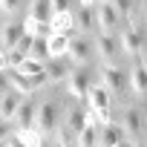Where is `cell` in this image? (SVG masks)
<instances>
[{"instance_id":"cell-35","label":"cell","mask_w":147,"mask_h":147,"mask_svg":"<svg viewBox=\"0 0 147 147\" xmlns=\"http://www.w3.org/2000/svg\"><path fill=\"white\" fill-rule=\"evenodd\" d=\"M0 69H6V52H0Z\"/></svg>"},{"instance_id":"cell-12","label":"cell","mask_w":147,"mask_h":147,"mask_svg":"<svg viewBox=\"0 0 147 147\" xmlns=\"http://www.w3.org/2000/svg\"><path fill=\"white\" fill-rule=\"evenodd\" d=\"M115 144H124V130L121 124L115 121H107L98 127V147H115Z\"/></svg>"},{"instance_id":"cell-28","label":"cell","mask_w":147,"mask_h":147,"mask_svg":"<svg viewBox=\"0 0 147 147\" xmlns=\"http://www.w3.org/2000/svg\"><path fill=\"white\" fill-rule=\"evenodd\" d=\"M32 43H35V35H29V32H23V38L15 43V49H20V52H26L29 55V49H32Z\"/></svg>"},{"instance_id":"cell-31","label":"cell","mask_w":147,"mask_h":147,"mask_svg":"<svg viewBox=\"0 0 147 147\" xmlns=\"http://www.w3.org/2000/svg\"><path fill=\"white\" fill-rule=\"evenodd\" d=\"M52 12L61 15V12H72L69 9V0H52Z\"/></svg>"},{"instance_id":"cell-4","label":"cell","mask_w":147,"mask_h":147,"mask_svg":"<svg viewBox=\"0 0 147 147\" xmlns=\"http://www.w3.org/2000/svg\"><path fill=\"white\" fill-rule=\"evenodd\" d=\"M95 55V43L87 40V38H69V52H66V61L72 66H87Z\"/></svg>"},{"instance_id":"cell-10","label":"cell","mask_w":147,"mask_h":147,"mask_svg":"<svg viewBox=\"0 0 147 147\" xmlns=\"http://www.w3.org/2000/svg\"><path fill=\"white\" fill-rule=\"evenodd\" d=\"M118 46H121L124 55H138V52L144 49V43H141V32H138V23H130V29H124V32L118 35Z\"/></svg>"},{"instance_id":"cell-19","label":"cell","mask_w":147,"mask_h":147,"mask_svg":"<svg viewBox=\"0 0 147 147\" xmlns=\"http://www.w3.org/2000/svg\"><path fill=\"white\" fill-rule=\"evenodd\" d=\"M52 0H32L29 3V12H26V18H32V20H52Z\"/></svg>"},{"instance_id":"cell-27","label":"cell","mask_w":147,"mask_h":147,"mask_svg":"<svg viewBox=\"0 0 147 147\" xmlns=\"http://www.w3.org/2000/svg\"><path fill=\"white\" fill-rule=\"evenodd\" d=\"M113 3V9L118 12V18H127L130 12H133V0H110Z\"/></svg>"},{"instance_id":"cell-20","label":"cell","mask_w":147,"mask_h":147,"mask_svg":"<svg viewBox=\"0 0 147 147\" xmlns=\"http://www.w3.org/2000/svg\"><path fill=\"white\" fill-rule=\"evenodd\" d=\"M72 20H75V29H84V32L95 29V15L90 6H81L78 12H72Z\"/></svg>"},{"instance_id":"cell-25","label":"cell","mask_w":147,"mask_h":147,"mask_svg":"<svg viewBox=\"0 0 147 147\" xmlns=\"http://www.w3.org/2000/svg\"><path fill=\"white\" fill-rule=\"evenodd\" d=\"M20 136H23L26 147H43V133H40L38 127H32V130H20Z\"/></svg>"},{"instance_id":"cell-37","label":"cell","mask_w":147,"mask_h":147,"mask_svg":"<svg viewBox=\"0 0 147 147\" xmlns=\"http://www.w3.org/2000/svg\"><path fill=\"white\" fill-rule=\"evenodd\" d=\"M52 147H63V144H61V141H52Z\"/></svg>"},{"instance_id":"cell-26","label":"cell","mask_w":147,"mask_h":147,"mask_svg":"<svg viewBox=\"0 0 147 147\" xmlns=\"http://www.w3.org/2000/svg\"><path fill=\"white\" fill-rule=\"evenodd\" d=\"M23 61H26V52H20V49H6V69H18Z\"/></svg>"},{"instance_id":"cell-6","label":"cell","mask_w":147,"mask_h":147,"mask_svg":"<svg viewBox=\"0 0 147 147\" xmlns=\"http://www.w3.org/2000/svg\"><path fill=\"white\" fill-rule=\"evenodd\" d=\"M87 121H90V113L84 110V104H81V101L72 98V101H69V107L63 110V127H66L72 136H78V133L87 127Z\"/></svg>"},{"instance_id":"cell-34","label":"cell","mask_w":147,"mask_h":147,"mask_svg":"<svg viewBox=\"0 0 147 147\" xmlns=\"http://www.w3.org/2000/svg\"><path fill=\"white\" fill-rule=\"evenodd\" d=\"M95 3H98V0H81V6H90V9H92Z\"/></svg>"},{"instance_id":"cell-9","label":"cell","mask_w":147,"mask_h":147,"mask_svg":"<svg viewBox=\"0 0 147 147\" xmlns=\"http://www.w3.org/2000/svg\"><path fill=\"white\" fill-rule=\"evenodd\" d=\"M69 72H72V63H69L66 58H49L46 66H43V75H46L49 84H61V81H66Z\"/></svg>"},{"instance_id":"cell-1","label":"cell","mask_w":147,"mask_h":147,"mask_svg":"<svg viewBox=\"0 0 147 147\" xmlns=\"http://www.w3.org/2000/svg\"><path fill=\"white\" fill-rule=\"evenodd\" d=\"M61 118H63V104L58 98H46L38 104V113H35V127L40 133H55L61 127Z\"/></svg>"},{"instance_id":"cell-32","label":"cell","mask_w":147,"mask_h":147,"mask_svg":"<svg viewBox=\"0 0 147 147\" xmlns=\"http://www.w3.org/2000/svg\"><path fill=\"white\" fill-rule=\"evenodd\" d=\"M15 9H18V0H0V12L15 15Z\"/></svg>"},{"instance_id":"cell-8","label":"cell","mask_w":147,"mask_h":147,"mask_svg":"<svg viewBox=\"0 0 147 147\" xmlns=\"http://www.w3.org/2000/svg\"><path fill=\"white\" fill-rule=\"evenodd\" d=\"M118 12L113 9L110 0H98V6H95V26H101V32H113L118 29Z\"/></svg>"},{"instance_id":"cell-29","label":"cell","mask_w":147,"mask_h":147,"mask_svg":"<svg viewBox=\"0 0 147 147\" xmlns=\"http://www.w3.org/2000/svg\"><path fill=\"white\" fill-rule=\"evenodd\" d=\"M12 92V84H9V72L6 69H0V95H6Z\"/></svg>"},{"instance_id":"cell-24","label":"cell","mask_w":147,"mask_h":147,"mask_svg":"<svg viewBox=\"0 0 147 147\" xmlns=\"http://www.w3.org/2000/svg\"><path fill=\"white\" fill-rule=\"evenodd\" d=\"M29 58H35V61H49L46 38H35V43H32V49H29Z\"/></svg>"},{"instance_id":"cell-38","label":"cell","mask_w":147,"mask_h":147,"mask_svg":"<svg viewBox=\"0 0 147 147\" xmlns=\"http://www.w3.org/2000/svg\"><path fill=\"white\" fill-rule=\"evenodd\" d=\"M0 147H6V141H0Z\"/></svg>"},{"instance_id":"cell-14","label":"cell","mask_w":147,"mask_h":147,"mask_svg":"<svg viewBox=\"0 0 147 147\" xmlns=\"http://www.w3.org/2000/svg\"><path fill=\"white\" fill-rule=\"evenodd\" d=\"M23 38V23H6L3 32H0V52L15 49V43Z\"/></svg>"},{"instance_id":"cell-33","label":"cell","mask_w":147,"mask_h":147,"mask_svg":"<svg viewBox=\"0 0 147 147\" xmlns=\"http://www.w3.org/2000/svg\"><path fill=\"white\" fill-rule=\"evenodd\" d=\"M6 136H9V121L0 118V141H6Z\"/></svg>"},{"instance_id":"cell-30","label":"cell","mask_w":147,"mask_h":147,"mask_svg":"<svg viewBox=\"0 0 147 147\" xmlns=\"http://www.w3.org/2000/svg\"><path fill=\"white\" fill-rule=\"evenodd\" d=\"M6 147H26V141L20 133H15V136H6Z\"/></svg>"},{"instance_id":"cell-2","label":"cell","mask_w":147,"mask_h":147,"mask_svg":"<svg viewBox=\"0 0 147 147\" xmlns=\"http://www.w3.org/2000/svg\"><path fill=\"white\" fill-rule=\"evenodd\" d=\"M101 84L110 90V92H127L130 90V78H127V72L118 66V63H104L101 66Z\"/></svg>"},{"instance_id":"cell-23","label":"cell","mask_w":147,"mask_h":147,"mask_svg":"<svg viewBox=\"0 0 147 147\" xmlns=\"http://www.w3.org/2000/svg\"><path fill=\"white\" fill-rule=\"evenodd\" d=\"M43 66H46V61H35V58H29V55H26V61L18 66V72H23V75L35 78V75H43Z\"/></svg>"},{"instance_id":"cell-36","label":"cell","mask_w":147,"mask_h":147,"mask_svg":"<svg viewBox=\"0 0 147 147\" xmlns=\"http://www.w3.org/2000/svg\"><path fill=\"white\" fill-rule=\"evenodd\" d=\"M124 147H141V144H136V141H124Z\"/></svg>"},{"instance_id":"cell-5","label":"cell","mask_w":147,"mask_h":147,"mask_svg":"<svg viewBox=\"0 0 147 147\" xmlns=\"http://www.w3.org/2000/svg\"><path fill=\"white\" fill-rule=\"evenodd\" d=\"M144 115H141V110H136V107H127L124 113H121V130H124V138L127 141H141V133H144V121H141Z\"/></svg>"},{"instance_id":"cell-16","label":"cell","mask_w":147,"mask_h":147,"mask_svg":"<svg viewBox=\"0 0 147 147\" xmlns=\"http://www.w3.org/2000/svg\"><path fill=\"white\" fill-rule=\"evenodd\" d=\"M46 46H49V58H66V52H69V35L52 32L46 38Z\"/></svg>"},{"instance_id":"cell-7","label":"cell","mask_w":147,"mask_h":147,"mask_svg":"<svg viewBox=\"0 0 147 147\" xmlns=\"http://www.w3.org/2000/svg\"><path fill=\"white\" fill-rule=\"evenodd\" d=\"M35 92H29L23 101H20V107L15 110V115H12V121L18 124V130H32L35 127V113H38V101L32 98Z\"/></svg>"},{"instance_id":"cell-13","label":"cell","mask_w":147,"mask_h":147,"mask_svg":"<svg viewBox=\"0 0 147 147\" xmlns=\"http://www.w3.org/2000/svg\"><path fill=\"white\" fill-rule=\"evenodd\" d=\"M87 104H90V110H107L110 107V90L104 84H92L87 92Z\"/></svg>"},{"instance_id":"cell-15","label":"cell","mask_w":147,"mask_h":147,"mask_svg":"<svg viewBox=\"0 0 147 147\" xmlns=\"http://www.w3.org/2000/svg\"><path fill=\"white\" fill-rule=\"evenodd\" d=\"M127 78H130V90L136 95H147V66L144 63H136L127 72Z\"/></svg>"},{"instance_id":"cell-22","label":"cell","mask_w":147,"mask_h":147,"mask_svg":"<svg viewBox=\"0 0 147 147\" xmlns=\"http://www.w3.org/2000/svg\"><path fill=\"white\" fill-rule=\"evenodd\" d=\"M75 138H78V147H98V124L95 121H87V127Z\"/></svg>"},{"instance_id":"cell-21","label":"cell","mask_w":147,"mask_h":147,"mask_svg":"<svg viewBox=\"0 0 147 147\" xmlns=\"http://www.w3.org/2000/svg\"><path fill=\"white\" fill-rule=\"evenodd\" d=\"M23 32H29L35 38H49L52 35V23L49 20H32V18H26L23 20Z\"/></svg>"},{"instance_id":"cell-18","label":"cell","mask_w":147,"mask_h":147,"mask_svg":"<svg viewBox=\"0 0 147 147\" xmlns=\"http://www.w3.org/2000/svg\"><path fill=\"white\" fill-rule=\"evenodd\" d=\"M52 32H61V35H69L75 38V20H72V12H61V15H52Z\"/></svg>"},{"instance_id":"cell-11","label":"cell","mask_w":147,"mask_h":147,"mask_svg":"<svg viewBox=\"0 0 147 147\" xmlns=\"http://www.w3.org/2000/svg\"><path fill=\"white\" fill-rule=\"evenodd\" d=\"M95 49H98V55H101V61H104V63H115V61H118V52H121V46H118V38H113L110 32L98 35V40H95Z\"/></svg>"},{"instance_id":"cell-17","label":"cell","mask_w":147,"mask_h":147,"mask_svg":"<svg viewBox=\"0 0 147 147\" xmlns=\"http://www.w3.org/2000/svg\"><path fill=\"white\" fill-rule=\"evenodd\" d=\"M20 101H23V95L20 92H6V95H0V118L3 121H12V115H15V110L20 107Z\"/></svg>"},{"instance_id":"cell-3","label":"cell","mask_w":147,"mask_h":147,"mask_svg":"<svg viewBox=\"0 0 147 147\" xmlns=\"http://www.w3.org/2000/svg\"><path fill=\"white\" fill-rule=\"evenodd\" d=\"M90 87H92V78H90V72L84 69V66H72V72H69V78H66V90H69V95L75 98V101H87V92H90Z\"/></svg>"},{"instance_id":"cell-39","label":"cell","mask_w":147,"mask_h":147,"mask_svg":"<svg viewBox=\"0 0 147 147\" xmlns=\"http://www.w3.org/2000/svg\"><path fill=\"white\" fill-rule=\"evenodd\" d=\"M115 147H124V144H115Z\"/></svg>"}]
</instances>
